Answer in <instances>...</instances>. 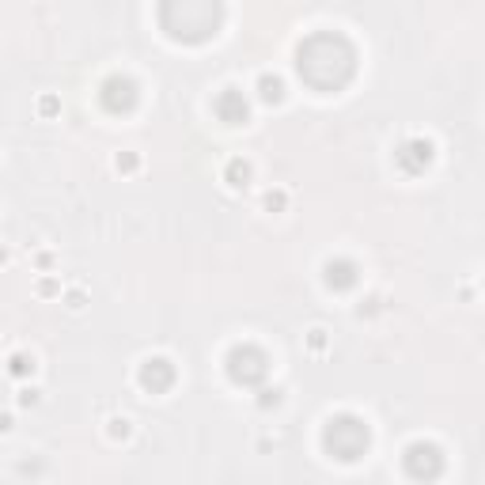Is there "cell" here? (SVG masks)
<instances>
[{"instance_id":"obj_8","label":"cell","mask_w":485,"mask_h":485,"mask_svg":"<svg viewBox=\"0 0 485 485\" xmlns=\"http://www.w3.org/2000/svg\"><path fill=\"white\" fill-rule=\"evenodd\" d=\"M212 110H216V118L228 121V125H242V121H247V99H242L235 87L220 91L216 103H212Z\"/></svg>"},{"instance_id":"obj_5","label":"cell","mask_w":485,"mask_h":485,"mask_svg":"<svg viewBox=\"0 0 485 485\" xmlns=\"http://www.w3.org/2000/svg\"><path fill=\"white\" fill-rule=\"evenodd\" d=\"M443 470V455L432 448V443H413V448L406 451V474L417 481H432L440 478Z\"/></svg>"},{"instance_id":"obj_4","label":"cell","mask_w":485,"mask_h":485,"mask_svg":"<svg viewBox=\"0 0 485 485\" xmlns=\"http://www.w3.org/2000/svg\"><path fill=\"white\" fill-rule=\"evenodd\" d=\"M266 372H269L266 352H258L254 345L231 349V357H228V376L235 379V383H242V387H254L258 379H266Z\"/></svg>"},{"instance_id":"obj_9","label":"cell","mask_w":485,"mask_h":485,"mask_svg":"<svg viewBox=\"0 0 485 485\" xmlns=\"http://www.w3.org/2000/svg\"><path fill=\"white\" fill-rule=\"evenodd\" d=\"M429 159H432V145H429V140H410V145L398 152V164H402V171H410V175L424 171V167H429Z\"/></svg>"},{"instance_id":"obj_2","label":"cell","mask_w":485,"mask_h":485,"mask_svg":"<svg viewBox=\"0 0 485 485\" xmlns=\"http://www.w3.org/2000/svg\"><path fill=\"white\" fill-rule=\"evenodd\" d=\"M159 8H178V19H167L164 30L175 42H205L224 23L220 0H164Z\"/></svg>"},{"instance_id":"obj_13","label":"cell","mask_w":485,"mask_h":485,"mask_svg":"<svg viewBox=\"0 0 485 485\" xmlns=\"http://www.w3.org/2000/svg\"><path fill=\"white\" fill-rule=\"evenodd\" d=\"M27 372H35V360L23 357V352H19V357H12V376H27Z\"/></svg>"},{"instance_id":"obj_1","label":"cell","mask_w":485,"mask_h":485,"mask_svg":"<svg viewBox=\"0 0 485 485\" xmlns=\"http://www.w3.org/2000/svg\"><path fill=\"white\" fill-rule=\"evenodd\" d=\"M296 68L311 87L338 91L352 76V46L341 35H311L296 54Z\"/></svg>"},{"instance_id":"obj_7","label":"cell","mask_w":485,"mask_h":485,"mask_svg":"<svg viewBox=\"0 0 485 485\" xmlns=\"http://www.w3.org/2000/svg\"><path fill=\"white\" fill-rule=\"evenodd\" d=\"M140 387L152 391V394H159V391H167L171 383H175V368H171V360L164 357H156V360H145L140 364Z\"/></svg>"},{"instance_id":"obj_10","label":"cell","mask_w":485,"mask_h":485,"mask_svg":"<svg viewBox=\"0 0 485 485\" xmlns=\"http://www.w3.org/2000/svg\"><path fill=\"white\" fill-rule=\"evenodd\" d=\"M326 285L330 288H352L357 285V266L352 262H326Z\"/></svg>"},{"instance_id":"obj_3","label":"cell","mask_w":485,"mask_h":485,"mask_svg":"<svg viewBox=\"0 0 485 485\" xmlns=\"http://www.w3.org/2000/svg\"><path fill=\"white\" fill-rule=\"evenodd\" d=\"M322 448H326L333 459H341V462L360 459V455L368 451V424H364L360 417H349V413L330 417L326 432H322Z\"/></svg>"},{"instance_id":"obj_15","label":"cell","mask_w":485,"mask_h":485,"mask_svg":"<svg viewBox=\"0 0 485 485\" xmlns=\"http://www.w3.org/2000/svg\"><path fill=\"white\" fill-rule=\"evenodd\" d=\"M133 167H137V159H133V156H125V159L118 156V171H133Z\"/></svg>"},{"instance_id":"obj_16","label":"cell","mask_w":485,"mask_h":485,"mask_svg":"<svg viewBox=\"0 0 485 485\" xmlns=\"http://www.w3.org/2000/svg\"><path fill=\"white\" fill-rule=\"evenodd\" d=\"M266 205H269V209H281V205H285V194H269Z\"/></svg>"},{"instance_id":"obj_14","label":"cell","mask_w":485,"mask_h":485,"mask_svg":"<svg viewBox=\"0 0 485 485\" xmlns=\"http://www.w3.org/2000/svg\"><path fill=\"white\" fill-rule=\"evenodd\" d=\"M110 424H114V429H110V436H114V440H118V436H129V421H125V417H121V421H110Z\"/></svg>"},{"instance_id":"obj_12","label":"cell","mask_w":485,"mask_h":485,"mask_svg":"<svg viewBox=\"0 0 485 485\" xmlns=\"http://www.w3.org/2000/svg\"><path fill=\"white\" fill-rule=\"evenodd\" d=\"M247 178H250V167L247 164H242V159H231V164H228V186H247Z\"/></svg>"},{"instance_id":"obj_11","label":"cell","mask_w":485,"mask_h":485,"mask_svg":"<svg viewBox=\"0 0 485 485\" xmlns=\"http://www.w3.org/2000/svg\"><path fill=\"white\" fill-rule=\"evenodd\" d=\"M258 95L266 99V103H281V99H285V84H281V76H262L258 80Z\"/></svg>"},{"instance_id":"obj_6","label":"cell","mask_w":485,"mask_h":485,"mask_svg":"<svg viewBox=\"0 0 485 485\" xmlns=\"http://www.w3.org/2000/svg\"><path fill=\"white\" fill-rule=\"evenodd\" d=\"M103 106L110 114H125V110L137 106V84L125 76H110L103 84Z\"/></svg>"}]
</instances>
